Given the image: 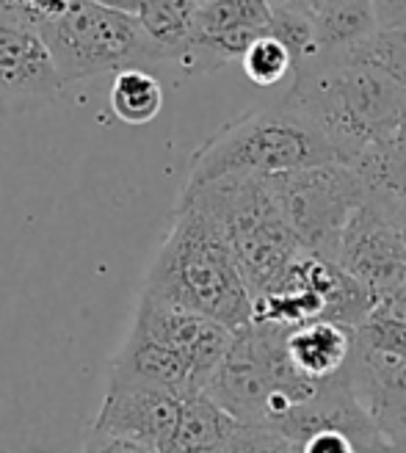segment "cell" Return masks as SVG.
I'll return each mask as SVG.
<instances>
[{
	"label": "cell",
	"mask_w": 406,
	"mask_h": 453,
	"mask_svg": "<svg viewBox=\"0 0 406 453\" xmlns=\"http://www.w3.org/2000/svg\"><path fill=\"white\" fill-rule=\"evenodd\" d=\"M142 296L205 315L233 332L252 326V293L216 219L180 196L172 230L152 257Z\"/></svg>",
	"instance_id": "obj_1"
},
{
	"label": "cell",
	"mask_w": 406,
	"mask_h": 453,
	"mask_svg": "<svg viewBox=\"0 0 406 453\" xmlns=\"http://www.w3.org/2000/svg\"><path fill=\"white\" fill-rule=\"evenodd\" d=\"M282 105L318 127L349 166L406 127V88L337 56L296 66Z\"/></svg>",
	"instance_id": "obj_2"
},
{
	"label": "cell",
	"mask_w": 406,
	"mask_h": 453,
	"mask_svg": "<svg viewBox=\"0 0 406 453\" xmlns=\"http://www.w3.org/2000/svg\"><path fill=\"white\" fill-rule=\"evenodd\" d=\"M180 196L194 199L216 219L252 302L285 285L304 249L293 235L268 177H224L199 188H183Z\"/></svg>",
	"instance_id": "obj_3"
},
{
	"label": "cell",
	"mask_w": 406,
	"mask_h": 453,
	"mask_svg": "<svg viewBox=\"0 0 406 453\" xmlns=\"http://www.w3.org/2000/svg\"><path fill=\"white\" fill-rule=\"evenodd\" d=\"M324 164L343 161L318 127L280 103L277 108L246 113L211 135L191 157L186 188L238 174L274 177Z\"/></svg>",
	"instance_id": "obj_4"
},
{
	"label": "cell",
	"mask_w": 406,
	"mask_h": 453,
	"mask_svg": "<svg viewBox=\"0 0 406 453\" xmlns=\"http://www.w3.org/2000/svg\"><path fill=\"white\" fill-rule=\"evenodd\" d=\"M39 34L50 48L64 83L169 64L166 53L142 28L139 17L95 0H66L53 19L42 22Z\"/></svg>",
	"instance_id": "obj_5"
},
{
	"label": "cell",
	"mask_w": 406,
	"mask_h": 453,
	"mask_svg": "<svg viewBox=\"0 0 406 453\" xmlns=\"http://www.w3.org/2000/svg\"><path fill=\"white\" fill-rule=\"evenodd\" d=\"M268 180L299 246L334 260L346 224L371 196L359 172L349 164H324Z\"/></svg>",
	"instance_id": "obj_6"
},
{
	"label": "cell",
	"mask_w": 406,
	"mask_h": 453,
	"mask_svg": "<svg viewBox=\"0 0 406 453\" xmlns=\"http://www.w3.org/2000/svg\"><path fill=\"white\" fill-rule=\"evenodd\" d=\"M285 326L252 324L235 332L221 365L202 390L238 423H265L268 403L280 395L277 368L285 349Z\"/></svg>",
	"instance_id": "obj_7"
},
{
	"label": "cell",
	"mask_w": 406,
	"mask_h": 453,
	"mask_svg": "<svg viewBox=\"0 0 406 453\" xmlns=\"http://www.w3.org/2000/svg\"><path fill=\"white\" fill-rule=\"evenodd\" d=\"M334 263L379 302L406 285V238L390 199L368 196L346 224Z\"/></svg>",
	"instance_id": "obj_8"
},
{
	"label": "cell",
	"mask_w": 406,
	"mask_h": 453,
	"mask_svg": "<svg viewBox=\"0 0 406 453\" xmlns=\"http://www.w3.org/2000/svg\"><path fill=\"white\" fill-rule=\"evenodd\" d=\"M64 78L36 26L0 14V117H22L53 105Z\"/></svg>",
	"instance_id": "obj_9"
},
{
	"label": "cell",
	"mask_w": 406,
	"mask_h": 453,
	"mask_svg": "<svg viewBox=\"0 0 406 453\" xmlns=\"http://www.w3.org/2000/svg\"><path fill=\"white\" fill-rule=\"evenodd\" d=\"M274 9L268 0H208L194 14V36L180 61L186 73H213L224 64L241 61L246 50L268 36Z\"/></svg>",
	"instance_id": "obj_10"
},
{
	"label": "cell",
	"mask_w": 406,
	"mask_h": 453,
	"mask_svg": "<svg viewBox=\"0 0 406 453\" xmlns=\"http://www.w3.org/2000/svg\"><path fill=\"white\" fill-rule=\"evenodd\" d=\"M133 329H139L142 334L155 340V343H161L164 349L183 357L191 365L202 390L208 388L211 376L221 365V359L227 357L235 340V332L224 324L149 296L139 299Z\"/></svg>",
	"instance_id": "obj_11"
},
{
	"label": "cell",
	"mask_w": 406,
	"mask_h": 453,
	"mask_svg": "<svg viewBox=\"0 0 406 453\" xmlns=\"http://www.w3.org/2000/svg\"><path fill=\"white\" fill-rule=\"evenodd\" d=\"M186 395L152 388H105V398L88 428L130 437L164 453L172 442Z\"/></svg>",
	"instance_id": "obj_12"
},
{
	"label": "cell",
	"mask_w": 406,
	"mask_h": 453,
	"mask_svg": "<svg viewBox=\"0 0 406 453\" xmlns=\"http://www.w3.org/2000/svg\"><path fill=\"white\" fill-rule=\"evenodd\" d=\"M354 393L387 442L406 437V357L381 354L354 337L349 362Z\"/></svg>",
	"instance_id": "obj_13"
},
{
	"label": "cell",
	"mask_w": 406,
	"mask_h": 453,
	"mask_svg": "<svg viewBox=\"0 0 406 453\" xmlns=\"http://www.w3.org/2000/svg\"><path fill=\"white\" fill-rule=\"evenodd\" d=\"M108 388H152L180 395L202 393L191 365L183 357H177L133 326L119 354L111 362Z\"/></svg>",
	"instance_id": "obj_14"
},
{
	"label": "cell",
	"mask_w": 406,
	"mask_h": 453,
	"mask_svg": "<svg viewBox=\"0 0 406 453\" xmlns=\"http://www.w3.org/2000/svg\"><path fill=\"white\" fill-rule=\"evenodd\" d=\"M285 349L290 365L304 379L326 384L349 368L354 354V329L332 321H312L290 329Z\"/></svg>",
	"instance_id": "obj_15"
},
{
	"label": "cell",
	"mask_w": 406,
	"mask_h": 453,
	"mask_svg": "<svg viewBox=\"0 0 406 453\" xmlns=\"http://www.w3.org/2000/svg\"><path fill=\"white\" fill-rule=\"evenodd\" d=\"M238 428L241 423L205 393H188L177 432L164 453H221Z\"/></svg>",
	"instance_id": "obj_16"
},
{
	"label": "cell",
	"mask_w": 406,
	"mask_h": 453,
	"mask_svg": "<svg viewBox=\"0 0 406 453\" xmlns=\"http://www.w3.org/2000/svg\"><path fill=\"white\" fill-rule=\"evenodd\" d=\"M376 0H326L315 14V34H318V56L346 53L363 44L379 31Z\"/></svg>",
	"instance_id": "obj_17"
},
{
	"label": "cell",
	"mask_w": 406,
	"mask_h": 453,
	"mask_svg": "<svg viewBox=\"0 0 406 453\" xmlns=\"http://www.w3.org/2000/svg\"><path fill=\"white\" fill-rule=\"evenodd\" d=\"M196 6V0H142L135 9L142 28L166 53V61H183L194 36Z\"/></svg>",
	"instance_id": "obj_18"
},
{
	"label": "cell",
	"mask_w": 406,
	"mask_h": 453,
	"mask_svg": "<svg viewBox=\"0 0 406 453\" xmlns=\"http://www.w3.org/2000/svg\"><path fill=\"white\" fill-rule=\"evenodd\" d=\"M108 105L114 117L130 127L149 125L164 108V86L149 70H122L111 83Z\"/></svg>",
	"instance_id": "obj_19"
},
{
	"label": "cell",
	"mask_w": 406,
	"mask_h": 453,
	"mask_svg": "<svg viewBox=\"0 0 406 453\" xmlns=\"http://www.w3.org/2000/svg\"><path fill=\"white\" fill-rule=\"evenodd\" d=\"M351 166L365 180L371 196H381L390 202L406 199V127L385 144L368 150Z\"/></svg>",
	"instance_id": "obj_20"
},
{
	"label": "cell",
	"mask_w": 406,
	"mask_h": 453,
	"mask_svg": "<svg viewBox=\"0 0 406 453\" xmlns=\"http://www.w3.org/2000/svg\"><path fill=\"white\" fill-rule=\"evenodd\" d=\"M334 56L373 66L376 73L390 78L395 86L406 88V22L393 28H379L363 44H356V48L346 53H334Z\"/></svg>",
	"instance_id": "obj_21"
},
{
	"label": "cell",
	"mask_w": 406,
	"mask_h": 453,
	"mask_svg": "<svg viewBox=\"0 0 406 453\" xmlns=\"http://www.w3.org/2000/svg\"><path fill=\"white\" fill-rule=\"evenodd\" d=\"M241 66H243L246 78L260 88L277 86V83L293 78V73H296V61H293L285 44L274 36L257 39L241 58Z\"/></svg>",
	"instance_id": "obj_22"
},
{
	"label": "cell",
	"mask_w": 406,
	"mask_h": 453,
	"mask_svg": "<svg viewBox=\"0 0 406 453\" xmlns=\"http://www.w3.org/2000/svg\"><path fill=\"white\" fill-rule=\"evenodd\" d=\"M268 36L280 39L287 53L296 61V66L310 64L318 58V34H315V17L302 14V12H287V9H274L271 17Z\"/></svg>",
	"instance_id": "obj_23"
},
{
	"label": "cell",
	"mask_w": 406,
	"mask_h": 453,
	"mask_svg": "<svg viewBox=\"0 0 406 453\" xmlns=\"http://www.w3.org/2000/svg\"><path fill=\"white\" fill-rule=\"evenodd\" d=\"M221 453H302L299 442L268 423H241Z\"/></svg>",
	"instance_id": "obj_24"
},
{
	"label": "cell",
	"mask_w": 406,
	"mask_h": 453,
	"mask_svg": "<svg viewBox=\"0 0 406 453\" xmlns=\"http://www.w3.org/2000/svg\"><path fill=\"white\" fill-rule=\"evenodd\" d=\"M64 6H66V0H0V14L26 19L39 28L42 22L53 19Z\"/></svg>",
	"instance_id": "obj_25"
},
{
	"label": "cell",
	"mask_w": 406,
	"mask_h": 453,
	"mask_svg": "<svg viewBox=\"0 0 406 453\" xmlns=\"http://www.w3.org/2000/svg\"><path fill=\"white\" fill-rule=\"evenodd\" d=\"M83 453H157V450L144 442H135L130 437L108 434V432H100V428H88L86 440H83Z\"/></svg>",
	"instance_id": "obj_26"
},
{
	"label": "cell",
	"mask_w": 406,
	"mask_h": 453,
	"mask_svg": "<svg viewBox=\"0 0 406 453\" xmlns=\"http://www.w3.org/2000/svg\"><path fill=\"white\" fill-rule=\"evenodd\" d=\"M326 0H268L271 9H287V12H302V14H310L315 17L321 9H324Z\"/></svg>",
	"instance_id": "obj_27"
},
{
	"label": "cell",
	"mask_w": 406,
	"mask_h": 453,
	"mask_svg": "<svg viewBox=\"0 0 406 453\" xmlns=\"http://www.w3.org/2000/svg\"><path fill=\"white\" fill-rule=\"evenodd\" d=\"M95 4H103V6H111V9H119V12L135 14V9L142 6V0H95Z\"/></svg>",
	"instance_id": "obj_28"
},
{
	"label": "cell",
	"mask_w": 406,
	"mask_h": 453,
	"mask_svg": "<svg viewBox=\"0 0 406 453\" xmlns=\"http://www.w3.org/2000/svg\"><path fill=\"white\" fill-rule=\"evenodd\" d=\"M393 211H395V221H398V226H401V233H403V238H406V199L393 202Z\"/></svg>",
	"instance_id": "obj_29"
},
{
	"label": "cell",
	"mask_w": 406,
	"mask_h": 453,
	"mask_svg": "<svg viewBox=\"0 0 406 453\" xmlns=\"http://www.w3.org/2000/svg\"><path fill=\"white\" fill-rule=\"evenodd\" d=\"M387 453H406V437H403V440H398V442H390Z\"/></svg>",
	"instance_id": "obj_30"
},
{
	"label": "cell",
	"mask_w": 406,
	"mask_h": 453,
	"mask_svg": "<svg viewBox=\"0 0 406 453\" xmlns=\"http://www.w3.org/2000/svg\"><path fill=\"white\" fill-rule=\"evenodd\" d=\"M196 4H208V0H196Z\"/></svg>",
	"instance_id": "obj_31"
},
{
	"label": "cell",
	"mask_w": 406,
	"mask_h": 453,
	"mask_svg": "<svg viewBox=\"0 0 406 453\" xmlns=\"http://www.w3.org/2000/svg\"><path fill=\"white\" fill-rule=\"evenodd\" d=\"M0 453H6V450H4V448H0Z\"/></svg>",
	"instance_id": "obj_32"
}]
</instances>
